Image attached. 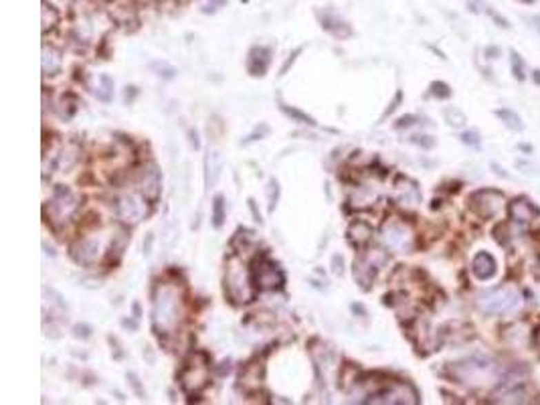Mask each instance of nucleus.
<instances>
[{
  "label": "nucleus",
  "mask_w": 540,
  "mask_h": 405,
  "mask_svg": "<svg viewBox=\"0 0 540 405\" xmlns=\"http://www.w3.org/2000/svg\"><path fill=\"white\" fill-rule=\"evenodd\" d=\"M73 337L86 341V339H90L91 337V328L88 324H75V326H73Z\"/></svg>",
  "instance_id": "37"
},
{
  "label": "nucleus",
  "mask_w": 540,
  "mask_h": 405,
  "mask_svg": "<svg viewBox=\"0 0 540 405\" xmlns=\"http://www.w3.org/2000/svg\"><path fill=\"white\" fill-rule=\"evenodd\" d=\"M261 367L259 365H253V363H249L243 371H241V381H243V385H259L261 381Z\"/></svg>",
  "instance_id": "31"
},
{
  "label": "nucleus",
  "mask_w": 540,
  "mask_h": 405,
  "mask_svg": "<svg viewBox=\"0 0 540 405\" xmlns=\"http://www.w3.org/2000/svg\"><path fill=\"white\" fill-rule=\"evenodd\" d=\"M126 379H128V385L132 387V391L140 397V399H144L146 397V391H144V387H142V381L138 379V375L136 373H126Z\"/></svg>",
  "instance_id": "34"
},
{
  "label": "nucleus",
  "mask_w": 540,
  "mask_h": 405,
  "mask_svg": "<svg viewBox=\"0 0 540 405\" xmlns=\"http://www.w3.org/2000/svg\"><path fill=\"white\" fill-rule=\"evenodd\" d=\"M79 205H81V201H79L77 192H73L69 187L57 185L55 190H53V195H51V201H49V215L57 225L67 223L69 219L75 215Z\"/></svg>",
  "instance_id": "11"
},
{
  "label": "nucleus",
  "mask_w": 540,
  "mask_h": 405,
  "mask_svg": "<svg viewBox=\"0 0 540 405\" xmlns=\"http://www.w3.org/2000/svg\"><path fill=\"white\" fill-rule=\"evenodd\" d=\"M221 175H223V158L217 150H212L205 160V183H207V187H214L219 183Z\"/></svg>",
  "instance_id": "23"
},
{
  "label": "nucleus",
  "mask_w": 540,
  "mask_h": 405,
  "mask_svg": "<svg viewBox=\"0 0 540 405\" xmlns=\"http://www.w3.org/2000/svg\"><path fill=\"white\" fill-rule=\"evenodd\" d=\"M411 142L417 144V146H423V148H433L435 146V140L431 136H411Z\"/></svg>",
  "instance_id": "38"
},
{
  "label": "nucleus",
  "mask_w": 540,
  "mask_h": 405,
  "mask_svg": "<svg viewBox=\"0 0 540 405\" xmlns=\"http://www.w3.org/2000/svg\"><path fill=\"white\" fill-rule=\"evenodd\" d=\"M537 75H534V81H540V71H534Z\"/></svg>",
  "instance_id": "50"
},
{
  "label": "nucleus",
  "mask_w": 540,
  "mask_h": 405,
  "mask_svg": "<svg viewBox=\"0 0 540 405\" xmlns=\"http://www.w3.org/2000/svg\"><path fill=\"white\" fill-rule=\"evenodd\" d=\"M389 255L383 250H362L354 257V264H352V276H354V281L359 284L362 290H370V286L377 280V274L381 272V268L387 264Z\"/></svg>",
  "instance_id": "7"
},
{
  "label": "nucleus",
  "mask_w": 540,
  "mask_h": 405,
  "mask_svg": "<svg viewBox=\"0 0 540 405\" xmlns=\"http://www.w3.org/2000/svg\"><path fill=\"white\" fill-rule=\"evenodd\" d=\"M496 116L504 122V124L508 126L510 130H514V132H522V128H524V124H522V120H520V116L516 114V112H512V110H498L496 112Z\"/></svg>",
  "instance_id": "30"
},
{
  "label": "nucleus",
  "mask_w": 540,
  "mask_h": 405,
  "mask_svg": "<svg viewBox=\"0 0 540 405\" xmlns=\"http://www.w3.org/2000/svg\"><path fill=\"white\" fill-rule=\"evenodd\" d=\"M152 239H154V237H152V233H150V235H148V241H146V239H144V251H146V253H150V250H152Z\"/></svg>",
  "instance_id": "48"
},
{
  "label": "nucleus",
  "mask_w": 540,
  "mask_h": 405,
  "mask_svg": "<svg viewBox=\"0 0 540 405\" xmlns=\"http://www.w3.org/2000/svg\"><path fill=\"white\" fill-rule=\"evenodd\" d=\"M470 209L481 219H494L498 217L504 207H506V197L500 190L494 188H481L470 195L468 199Z\"/></svg>",
  "instance_id": "10"
},
{
  "label": "nucleus",
  "mask_w": 540,
  "mask_h": 405,
  "mask_svg": "<svg viewBox=\"0 0 540 405\" xmlns=\"http://www.w3.org/2000/svg\"><path fill=\"white\" fill-rule=\"evenodd\" d=\"M443 118H446V122H448L451 128H463L466 122H468L466 114H463L459 108H455V106H450V108L443 110Z\"/></svg>",
  "instance_id": "29"
},
{
  "label": "nucleus",
  "mask_w": 540,
  "mask_h": 405,
  "mask_svg": "<svg viewBox=\"0 0 540 405\" xmlns=\"http://www.w3.org/2000/svg\"><path fill=\"white\" fill-rule=\"evenodd\" d=\"M190 144H192V148H194V150H199V148H201V142H199L197 130H190Z\"/></svg>",
  "instance_id": "43"
},
{
  "label": "nucleus",
  "mask_w": 540,
  "mask_h": 405,
  "mask_svg": "<svg viewBox=\"0 0 540 405\" xmlns=\"http://www.w3.org/2000/svg\"><path fill=\"white\" fill-rule=\"evenodd\" d=\"M150 69L158 75V77H162V79H174L177 77V73H179V69L174 67V65H170L168 61H162V59H158V61H152L150 63Z\"/></svg>",
  "instance_id": "28"
},
{
  "label": "nucleus",
  "mask_w": 540,
  "mask_h": 405,
  "mask_svg": "<svg viewBox=\"0 0 540 405\" xmlns=\"http://www.w3.org/2000/svg\"><path fill=\"white\" fill-rule=\"evenodd\" d=\"M41 63H43V73L45 75H57V73H61V67H63L61 51L57 47H53V45H43Z\"/></svg>",
  "instance_id": "22"
},
{
  "label": "nucleus",
  "mask_w": 540,
  "mask_h": 405,
  "mask_svg": "<svg viewBox=\"0 0 540 405\" xmlns=\"http://www.w3.org/2000/svg\"><path fill=\"white\" fill-rule=\"evenodd\" d=\"M227 219V207H225V197L223 195H217L214 201H212V211H210V223L214 229H221L223 223Z\"/></svg>",
  "instance_id": "24"
},
{
  "label": "nucleus",
  "mask_w": 540,
  "mask_h": 405,
  "mask_svg": "<svg viewBox=\"0 0 540 405\" xmlns=\"http://www.w3.org/2000/svg\"><path fill=\"white\" fill-rule=\"evenodd\" d=\"M249 207H251V211H253V217H255V221H259V223H261V215L257 213V209H255V201H253V199H249Z\"/></svg>",
  "instance_id": "47"
},
{
  "label": "nucleus",
  "mask_w": 540,
  "mask_h": 405,
  "mask_svg": "<svg viewBox=\"0 0 540 405\" xmlns=\"http://www.w3.org/2000/svg\"><path fill=\"white\" fill-rule=\"evenodd\" d=\"M537 343H539V346H540V330L537 333Z\"/></svg>",
  "instance_id": "51"
},
{
  "label": "nucleus",
  "mask_w": 540,
  "mask_h": 405,
  "mask_svg": "<svg viewBox=\"0 0 540 405\" xmlns=\"http://www.w3.org/2000/svg\"><path fill=\"white\" fill-rule=\"evenodd\" d=\"M182 294L172 284H158L152 296V326L158 335H172L182 320Z\"/></svg>",
  "instance_id": "1"
},
{
  "label": "nucleus",
  "mask_w": 540,
  "mask_h": 405,
  "mask_svg": "<svg viewBox=\"0 0 540 405\" xmlns=\"http://www.w3.org/2000/svg\"><path fill=\"white\" fill-rule=\"evenodd\" d=\"M121 326H123V328H130V330H138V322H136V320L123 318V320H121Z\"/></svg>",
  "instance_id": "44"
},
{
  "label": "nucleus",
  "mask_w": 540,
  "mask_h": 405,
  "mask_svg": "<svg viewBox=\"0 0 540 405\" xmlns=\"http://www.w3.org/2000/svg\"><path fill=\"white\" fill-rule=\"evenodd\" d=\"M114 79L108 75V73H101L99 75V88L95 90V95H97V99L99 101H103V103H110L112 101V97H114Z\"/></svg>",
  "instance_id": "25"
},
{
  "label": "nucleus",
  "mask_w": 540,
  "mask_h": 405,
  "mask_svg": "<svg viewBox=\"0 0 540 405\" xmlns=\"http://www.w3.org/2000/svg\"><path fill=\"white\" fill-rule=\"evenodd\" d=\"M116 215L128 225H136L146 215V205L134 195H123L116 201Z\"/></svg>",
  "instance_id": "15"
},
{
  "label": "nucleus",
  "mask_w": 540,
  "mask_h": 405,
  "mask_svg": "<svg viewBox=\"0 0 540 405\" xmlns=\"http://www.w3.org/2000/svg\"><path fill=\"white\" fill-rule=\"evenodd\" d=\"M57 23H59V10L47 0H43V32L51 31Z\"/></svg>",
  "instance_id": "27"
},
{
  "label": "nucleus",
  "mask_w": 540,
  "mask_h": 405,
  "mask_svg": "<svg viewBox=\"0 0 540 405\" xmlns=\"http://www.w3.org/2000/svg\"><path fill=\"white\" fill-rule=\"evenodd\" d=\"M417 124V118L415 116H403V118H399V122L394 124L397 130H401V128H409V126Z\"/></svg>",
  "instance_id": "42"
},
{
  "label": "nucleus",
  "mask_w": 540,
  "mask_h": 405,
  "mask_svg": "<svg viewBox=\"0 0 540 405\" xmlns=\"http://www.w3.org/2000/svg\"><path fill=\"white\" fill-rule=\"evenodd\" d=\"M537 29H540V21H539V19H537Z\"/></svg>",
  "instance_id": "52"
},
{
  "label": "nucleus",
  "mask_w": 540,
  "mask_h": 405,
  "mask_svg": "<svg viewBox=\"0 0 540 405\" xmlns=\"http://www.w3.org/2000/svg\"><path fill=\"white\" fill-rule=\"evenodd\" d=\"M472 272L478 280H492L496 276V259L488 251H478L472 261Z\"/></svg>",
  "instance_id": "19"
},
{
  "label": "nucleus",
  "mask_w": 540,
  "mask_h": 405,
  "mask_svg": "<svg viewBox=\"0 0 540 405\" xmlns=\"http://www.w3.org/2000/svg\"><path fill=\"white\" fill-rule=\"evenodd\" d=\"M510 219L518 225H530L532 221H537L540 215L539 207H534L528 199H516L512 201L508 207Z\"/></svg>",
  "instance_id": "18"
},
{
  "label": "nucleus",
  "mask_w": 540,
  "mask_h": 405,
  "mask_svg": "<svg viewBox=\"0 0 540 405\" xmlns=\"http://www.w3.org/2000/svg\"><path fill=\"white\" fill-rule=\"evenodd\" d=\"M379 187H372V185H360L352 190L350 195V203L354 209H368L372 207L377 201H379Z\"/></svg>",
  "instance_id": "20"
},
{
  "label": "nucleus",
  "mask_w": 540,
  "mask_h": 405,
  "mask_svg": "<svg viewBox=\"0 0 540 405\" xmlns=\"http://www.w3.org/2000/svg\"><path fill=\"white\" fill-rule=\"evenodd\" d=\"M332 274H336V276H342L344 274V259H342V255H334L332 257Z\"/></svg>",
  "instance_id": "39"
},
{
  "label": "nucleus",
  "mask_w": 540,
  "mask_h": 405,
  "mask_svg": "<svg viewBox=\"0 0 540 405\" xmlns=\"http://www.w3.org/2000/svg\"><path fill=\"white\" fill-rule=\"evenodd\" d=\"M298 53H301V49H298V51H296V53H294V55H290V59H288V63H286V65H283V67H281V75H283V73H286V71H288V67H290V65H292V63L296 61V55H298Z\"/></svg>",
  "instance_id": "45"
},
{
  "label": "nucleus",
  "mask_w": 540,
  "mask_h": 405,
  "mask_svg": "<svg viewBox=\"0 0 540 405\" xmlns=\"http://www.w3.org/2000/svg\"><path fill=\"white\" fill-rule=\"evenodd\" d=\"M392 197L399 205L413 209L421 203V188L413 179L399 175L392 183Z\"/></svg>",
  "instance_id": "13"
},
{
  "label": "nucleus",
  "mask_w": 540,
  "mask_h": 405,
  "mask_svg": "<svg viewBox=\"0 0 540 405\" xmlns=\"http://www.w3.org/2000/svg\"><path fill=\"white\" fill-rule=\"evenodd\" d=\"M522 2H532V0H522Z\"/></svg>",
  "instance_id": "53"
},
{
  "label": "nucleus",
  "mask_w": 540,
  "mask_h": 405,
  "mask_svg": "<svg viewBox=\"0 0 540 405\" xmlns=\"http://www.w3.org/2000/svg\"><path fill=\"white\" fill-rule=\"evenodd\" d=\"M140 192H142L144 201H148L150 205L160 201V195H162V172H160V168H158L154 162H148V164L142 168V175H140Z\"/></svg>",
  "instance_id": "12"
},
{
  "label": "nucleus",
  "mask_w": 540,
  "mask_h": 405,
  "mask_svg": "<svg viewBox=\"0 0 540 405\" xmlns=\"http://www.w3.org/2000/svg\"><path fill=\"white\" fill-rule=\"evenodd\" d=\"M255 292L257 288L251 280V272H247L239 257H231L225 270V296L233 304L243 306L255 300Z\"/></svg>",
  "instance_id": "3"
},
{
  "label": "nucleus",
  "mask_w": 540,
  "mask_h": 405,
  "mask_svg": "<svg viewBox=\"0 0 540 405\" xmlns=\"http://www.w3.org/2000/svg\"><path fill=\"white\" fill-rule=\"evenodd\" d=\"M279 110H281L288 118H292L294 122H298V124L318 126L312 116H308L306 112H301V110H298V108H292V106H288V103H279Z\"/></svg>",
  "instance_id": "26"
},
{
  "label": "nucleus",
  "mask_w": 540,
  "mask_h": 405,
  "mask_svg": "<svg viewBox=\"0 0 540 405\" xmlns=\"http://www.w3.org/2000/svg\"><path fill=\"white\" fill-rule=\"evenodd\" d=\"M210 363L205 353H192L184 363L179 373V381L182 391L186 395H197L209 385Z\"/></svg>",
  "instance_id": "4"
},
{
  "label": "nucleus",
  "mask_w": 540,
  "mask_h": 405,
  "mask_svg": "<svg viewBox=\"0 0 540 405\" xmlns=\"http://www.w3.org/2000/svg\"><path fill=\"white\" fill-rule=\"evenodd\" d=\"M381 239L387 250L397 251V253H411L415 250V233L401 219L385 221V225L381 229Z\"/></svg>",
  "instance_id": "9"
},
{
  "label": "nucleus",
  "mask_w": 540,
  "mask_h": 405,
  "mask_svg": "<svg viewBox=\"0 0 540 405\" xmlns=\"http://www.w3.org/2000/svg\"><path fill=\"white\" fill-rule=\"evenodd\" d=\"M350 310L354 312V314H360V316H366V310H364V306H362V304H352V306H350Z\"/></svg>",
  "instance_id": "46"
},
{
  "label": "nucleus",
  "mask_w": 540,
  "mask_h": 405,
  "mask_svg": "<svg viewBox=\"0 0 540 405\" xmlns=\"http://www.w3.org/2000/svg\"><path fill=\"white\" fill-rule=\"evenodd\" d=\"M271 63V49L268 47H253L247 55V71L253 77H263L268 73Z\"/></svg>",
  "instance_id": "16"
},
{
  "label": "nucleus",
  "mask_w": 540,
  "mask_h": 405,
  "mask_svg": "<svg viewBox=\"0 0 540 405\" xmlns=\"http://www.w3.org/2000/svg\"><path fill=\"white\" fill-rule=\"evenodd\" d=\"M103 246L97 237H81L71 246V257L81 266H93L99 261Z\"/></svg>",
  "instance_id": "14"
},
{
  "label": "nucleus",
  "mask_w": 540,
  "mask_h": 405,
  "mask_svg": "<svg viewBox=\"0 0 540 405\" xmlns=\"http://www.w3.org/2000/svg\"><path fill=\"white\" fill-rule=\"evenodd\" d=\"M431 95H435L437 99H448V97H451L450 86L443 83V81H433L431 83Z\"/></svg>",
  "instance_id": "35"
},
{
  "label": "nucleus",
  "mask_w": 540,
  "mask_h": 405,
  "mask_svg": "<svg viewBox=\"0 0 540 405\" xmlns=\"http://www.w3.org/2000/svg\"><path fill=\"white\" fill-rule=\"evenodd\" d=\"M268 132H270V128H268V126H263V130H261V132H259V130H257V132H253V134H251L247 140H243V144L247 146V144H251V142H255V140H261V138H263Z\"/></svg>",
  "instance_id": "41"
},
{
  "label": "nucleus",
  "mask_w": 540,
  "mask_h": 405,
  "mask_svg": "<svg viewBox=\"0 0 540 405\" xmlns=\"http://www.w3.org/2000/svg\"><path fill=\"white\" fill-rule=\"evenodd\" d=\"M419 402L417 391L407 381H381L377 389L368 391L362 404H401L413 405Z\"/></svg>",
  "instance_id": "6"
},
{
  "label": "nucleus",
  "mask_w": 540,
  "mask_h": 405,
  "mask_svg": "<svg viewBox=\"0 0 540 405\" xmlns=\"http://www.w3.org/2000/svg\"><path fill=\"white\" fill-rule=\"evenodd\" d=\"M251 280L255 284L257 290H263V292H271V290H281L283 284H286V274L281 270V266L271 259L270 255H259L251 268Z\"/></svg>",
  "instance_id": "8"
},
{
  "label": "nucleus",
  "mask_w": 540,
  "mask_h": 405,
  "mask_svg": "<svg viewBox=\"0 0 540 405\" xmlns=\"http://www.w3.org/2000/svg\"><path fill=\"white\" fill-rule=\"evenodd\" d=\"M134 312H136V318H140V304L138 302L134 304Z\"/></svg>",
  "instance_id": "49"
},
{
  "label": "nucleus",
  "mask_w": 540,
  "mask_h": 405,
  "mask_svg": "<svg viewBox=\"0 0 540 405\" xmlns=\"http://www.w3.org/2000/svg\"><path fill=\"white\" fill-rule=\"evenodd\" d=\"M279 195H281V188H279L277 179H270V183H268V209H270V213L275 211Z\"/></svg>",
  "instance_id": "32"
},
{
  "label": "nucleus",
  "mask_w": 540,
  "mask_h": 405,
  "mask_svg": "<svg viewBox=\"0 0 540 405\" xmlns=\"http://www.w3.org/2000/svg\"><path fill=\"white\" fill-rule=\"evenodd\" d=\"M510 59H512V73H514V77H516L518 81H524V79H526V73H524V61H522V57H520L516 51H512Z\"/></svg>",
  "instance_id": "33"
},
{
  "label": "nucleus",
  "mask_w": 540,
  "mask_h": 405,
  "mask_svg": "<svg viewBox=\"0 0 540 405\" xmlns=\"http://www.w3.org/2000/svg\"><path fill=\"white\" fill-rule=\"evenodd\" d=\"M346 235H348V241L354 248H364L370 241V237H372V227L366 221H352L348 231H346Z\"/></svg>",
  "instance_id": "21"
},
{
  "label": "nucleus",
  "mask_w": 540,
  "mask_h": 405,
  "mask_svg": "<svg viewBox=\"0 0 540 405\" xmlns=\"http://www.w3.org/2000/svg\"><path fill=\"white\" fill-rule=\"evenodd\" d=\"M476 304L483 314H512L522 306V296L514 286H498L483 290Z\"/></svg>",
  "instance_id": "5"
},
{
  "label": "nucleus",
  "mask_w": 540,
  "mask_h": 405,
  "mask_svg": "<svg viewBox=\"0 0 540 405\" xmlns=\"http://www.w3.org/2000/svg\"><path fill=\"white\" fill-rule=\"evenodd\" d=\"M450 375L457 383L478 391L492 389L502 383V369L486 357H470L466 361L453 363L450 365Z\"/></svg>",
  "instance_id": "2"
},
{
  "label": "nucleus",
  "mask_w": 540,
  "mask_h": 405,
  "mask_svg": "<svg viewBox=\"0 0 540 405\" xmlns=\"http://www.w3.org/2000/svg\"><path fill=\"white\" fill-rule=\"evenodd\" d=\"M229 0H209L205 6H203V12H217L219 8H223Z\"/></svg>",
  "instance_id": "40"
},
{
  "label": "nucleus",
  "mask_w": 540,
  "mask_h": 405,
  "mask_svg": "<svg viewBox=\"0 0 540 405\" xmlns=\"http://www.w3.org/2000/svg\"><path fill=\"white\" fill-rule=\"evenodd\" d=\"M318 19H320V27L326 32H330L332 37H336V39H348L352 34L350 25L344 19H340L336 12H332V10L318 12Z\"/></svg>",
  "instance_id": "17"
},
{
  "label": "nucleus",
  "mask_w": 540,
  "mask_h": 405,
  "mask_svg": "<svg viewBox=\"0 0 540 405\" xmlns=\"http://www.w3.org/2000/svg\"><path fill=\"white\" fill-rule=\"evenodd\" d=\"M459 138H461V142H463V144H470V146H480V134H478V132H474V130H470V132H463Z\"/></svg>",
  "instance_id": "36"
}]
</instances>
